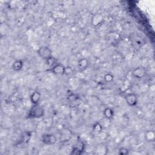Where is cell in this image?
Instances as JSON below:
<instances>
[{
    "label": "cell",
    "mask_w": 155,
    "mask_h": 155,
    "mask_svg": "<svg viewBox=\"0 0 155 155\" xmlns=\"http://www.w3.org/2000/svg\"><path fill=\"white\" fill-rule=\"evenodd\" d=\"M85 150V144L82 141H77L72 146L70 154L80 155Z\"/></svg>",
    "instance_id": "obj_2"
},
{
    "label": "cell",
    "mask_w": 155,
    "mask_h": 155,
    "mask_svg": "<svg viewBox=\"0 0 155 155\" xmlns=\"http://www.w3.org/2000/svg\"><path fill=\"white\" fill-rule=\"evenodd\" d=\"M145 70L142 67H138L132 72V76L136 79L143 78L145 76Z\"/></svg>",
    "instance_id": "obj_7"
},
{
    "label": "cell",
    "mask_w": 155,
    "mask_h": 155,
    "mask_svg": "<svg viewBox=\"0 0 155 155\" xmlns=\"http://www.w3.org/2000/svg\"><path fill=\"white\" fill-rule=\"evenodd\" d=\"M41 95L40 92H39L38 91L34 92L30 95V102L32 103L33 105L39 104V102L41 99Z\"/></svg>",
    "instance_id": "obj_9"
},
{
    "label": "cell",
    "mask_w": 155,
    "mask_h": 155,
    "mask_svg": "<svg viewBox=\"0 0 155 155\" xmlns=\"http://www.w3.org/2000/svg\"><path fill=\"white\" fill-rule=\"evenodd\" d=\"M42 142L47 145H52L57 142V138L53 134L47 133L44 134L41 137Z\"/></svg>",
    "instance_id": "obj_4"
},
{
    "label": "cell",
    "mask_w": 155,
    "mask_h": 155,
    "mask_svg": "<svg viewBox=\"0 0 155 155\" xmlns=\"http://www.w3.org/2000/svg\"><path fill=\"white\" fill-rule=\"evenodd\" d=\"M118 154L120 155H127L129 154V151L125 147H121L118 150Z\"/></svg>",
    "instance_id": "obj_18"
},
{
    "label": "cell",
    "mask_w": 155,
    "mask_h": 155,
    "mask_svg": "<svg viewBox=\"0 0 155 155\" xmlns=\"http://www.w3.org/2000/svg\"><path fill=\"white\" fill-rule=\"evenodd\" d=\"M125 99L127 104L130 107H135L138 104V96L134 93H129L125 95Z\"/></svg>",
    "instance_id": "obj_5"
},
{
    "label": "cell",
    "mask_w": 155,
    "mask_h": 155,
    "mask_svg": "<svg viewBox=\"0 0 155 155\" xmlns=\"http://www.w3.org/2000/svg\"><path fill=\"white\" fill-rule=\"evenodd\" d=\"M88 65V61L85 58H82L78 61L77 66L79 70L83 71L85 70Z\"/></svg>",
    "instance_id": "obj_10"
},
{
    "label": "cell",
    "mask_w": 155,
    "mask_h": 155,
    "mask_svg": "<svg viewBox=\"0 0 155 155\" xmlns=\"http://www.w3.org/2000/svg\"><path fill=\"white\" fill-rule=\"evenodd\" d=\"M154 133L153 131H148L145 133V138L147 141H153L154 139Z\"/></svg>",
    "instance_id": "obj_15"
},
{
    "label": "cell",
    "mask_w": 155,
    "mask_h": 155,
    "mask_svg": "<svg viewBox=\"0 0 155 155\" xmlns=\"http://www.w3.org/2000/svg\"><path fill=\"white\" fill-rule=\"evenodd\" d=\"M103 20V17L100 15H95L93 16L92 19V24L94 26H97L100 24V23Z\"/></svg>",
    "instance_id": "obj_13"
},
{
    "label": "cell",
    "mask_w": 155,
    "mask_h": 155,
    "mask_svg": "<svg viewBox=\"0 0 155 155\" xmlns=\"http://www.w3.org/2000/svg\"><path fill=\"white\" fill-rule=\"evenodd\" d=\"M32 138V132L30 131H24L21 135L20 139V143L27 144L28 143Z\"/></svg>",
    "instance_id": "obj_8"
},
{
    "label": "cell",
    "mask_w": 155,
    "mask_h": 155,
    "mask_svg": "<svg viewBox=\"0 0 155 155\" xmlns=\"http://www.w3.org/2000/svg\"><path fill=\"white\" fill-rule=\"evenodd\" d=\"M114 113H114L113 110L112 108H110V107L105 108L103 112V115H104V117L108 120L111 119L113 118Z\"/></svg>",
    "instance_id": "obj_12"
},
{
    "label": "cell",
    "mask_w": 155,
    "mask_h": 155,
    "mask_svg": "<svg viewBox=\"0 0 155 155\" xmlns=\"http://www.w3.org/2000/svg\"><path fill=\"white\" fill-rule=\"evenodd\" d=\"M37 53L40 58L45 61L52 56V52L47 46H42L39 47L37 50Z\"/></svg>",
    "instance_id": "obj_3"
},
{
    "label": "cell",
    "mask_w": 155,
    "mask_h": 155,
    "mask_svg": "<svg viewBox=\"0 0 155 155\" xmlns=\"http://www.w3.org/2000/svg\"><path fill=\"white\" fill-rule=\"evenodd\" d=\"M93 131L95 133H100L102 131L103 128H102V125L99 123V122H96L95 124H94V125H93Z\"/></svg>",
    "instance_id": "obj_16"
},
{
    "label": "cell",
    "mask_w": 155,
    "mask_h": 155,
    "mask_svg": "<svg viewBox=\"0 0 155 155\" xmlns=\"http://www.w3.org/2000/svg\"><path fill=\"white\" fill-rule=\"evenodd\" d=\"M104 80L106 82H111L113 80V76L111 73H107L104 76Z\"/></svg>",
    "instance_id": "obj_17"
},
{
    "label": "cell",
    "mask_w": 155,
    "mask_h": 155,
    "mask_svg": "<svg viewBox=\"0 0 155 155\" xmlns=\"http://www.w3.org/2000/svg\"><path fill=\"white\" fill-rule=\"evenodd\" d=\"M56 59L53 56L46 60V65H48L50 67H52L53 65H55L56 64Z\"/></svg>",
    "instance_id": "obj_14"
},
{
    "label": "cell",
    "mask_w": 155,
    "mask_h": 155,
    "mask_svg": "<svg viewBox=\"0 0 155 155\" xmlns=\"http://www.w3.org/2000/svg\"><path fill=\"white\" fill-rule=\"evenodd\" d=\"M49 71L55 75H63L65 73L66 68L64 65L61 64H56L50 67Z\"/></svg>",
    "instance_id": "obj_6"
},
{
    "label": "cell",
    "mask_w": 155,
    "mask_h": 155,
    "mask_svg": "<svg viewBox=\"0 0 155 155\" xmlns=\"http://www.w3.org/2000/svg\"><path fill=\"white\" fill-rule=\"evenodd\" d=\"M24 62L21 59H17L14 61L12 64V69L14 71L18 72L23 68Z\"/></svg>",
    "instance_id": "obj_11"
},
{
    "label": "cell",
    "mask_w": 155,
    "mask_h": 155,
    "mask_svg": "<svg viewBox=\"0 0 155 155\" xmlns=\"http://www.w3.org/2000/svg\"><path fill=\"white\" fill-rule=\"evenodd\" d=\"M44 109L39 104H34L31 108L27 115V118L30 119H39L44 116Z\"/></svg>",
    "instance_id": "obj_1"
}]
</instances>
